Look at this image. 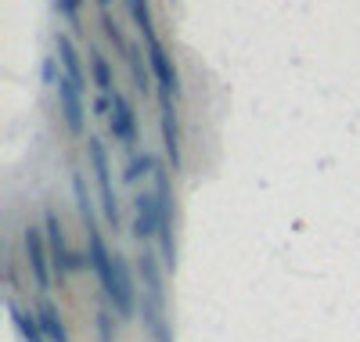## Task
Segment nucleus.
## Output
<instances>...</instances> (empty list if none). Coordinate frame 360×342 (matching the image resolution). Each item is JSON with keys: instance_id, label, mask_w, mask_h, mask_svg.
<instances>
[{"instance_id": "nucleus-1", "label": "nucleus", "mask_w": 360, "mask_h": 342, "mask_svg": "<svg viewBox=\"0 0 360 342\" xmlns=\"http://www.w3.org/2000/svg\"><path fill=\"white\" fill-rule=\"evenodd\" d=\"M162 260L159 253H148L137 260V274H141V324L152 342H173V328H169V314H166V285H162Z\"/></svg>"}, {"instance_id": "nucleus-2", "label": "nucleus", "mask_w": 360, "mask_h": 342, "mask_svg": "<svg viewBox=\"0 0 360 342\" xmlns=\"http://www.w3.org/2000/svg\"><path fill=\"white\" fill-rule=\"evenodd\" d=\"M86 159L94 166V180H98V202H101V213H105V224L119 231V198H115V184H112V163H108V148L105 141L98 137H86Z\"/></svg>"}, {"instance_id": "nucleus-3", "label": "nucleus", "mask_w": 360, "mask_h": 342, "mask_svg": "<svg viewBox=\"0 0 360 342\" xmlns=\"http://www.w3.org/2000/svg\"><path fill=\"white\" fill-rule=\"evenodd\" d=\"M44 234H47V248H51V263H54V274H58V281L62 277H69L72 270L86 267V253H72L69 241H65V231H62V220H58V213L47 205L44 209Z\"/></svg>"}, {"instance_id": "nucleus-4", "label": "nucleus", "mask_w": 360, "mask_h": 342, "mask_svg": "<svg viewBox=\"0 0 360 342\" xmlns=\"http://www.w3.org/2000/svg\"><path fill=\"white\" fill-rule=\"evenodd\" d=\"M22 253H25V267L33 274V285L40 292L51 289V274H54V263H51V248H47V234L44 227H33L29 224L22 231Z\"/></svg>"}, {"instance_id": "nucleus-5", "label": "nucleus", "mask_w": 360, "mask_h": 342, "mask_svg": "<svg viewBox=\"0 0 360 342\" xmlns=\"http://www.w3.org/2000/svg\"><path fill=\"white\" fill-rule=\"evenodd\" d=\"M105 299L112 303V310H115L119 321L134 317V306H137L141 292H137V285H134V274H130V263H127L123 253H115V260H112V289L105 292Z\"/></svg>"}, {"instance_id": "nucleus-6", "label": "nucleus", "mask_w": 360, "mask_h": 342, "mask_svg": "<svg viewBox=\"0 0 360 342\" xmlns=\"http://www.w3.org/2000/svg\"><path fill=\"white\" fill-rule=\"evenodd\" d=\"M144 51H148V65H152V76H155V87H159V101H162V98L176 101V98H180V72H176V65H173L169 51L162 47L159 37L148 40Z\"/></svg>"}, {"instance_id": "nucleus-7", "label": "nucleus", "mask_w": 360, "mask_h": 342, "mask_svg": "<svg viewBox=\"0 0 360 342\" xmlns=\"http://www.w3.org/2000/svg\"><path fill=\"white\" fill-rule=\"evenodd\" d=\"M58 108H62V119H65V130L72 137H83L86 134V105H83V87L76 80H69L62 72L58 80Z\"/></svg>"}, {"instance_id": "nucleus-8", "label": "nucleus", "mask_w": 360, "mask_h": 342, "mask_svg": "<svg viewBox=\"0 0 360 342\" xmlns=\"http://www.w3.org/2000/svg\"><path fill=\"white\" fill-rule=\"evenodd\" d=\"M162 227V202L155 191H141L134 198V238L137 241H152L159 238Z\"/></svg>"}, {"instance_id": "nucleus-9", "label": "nucleus", "mask_w": 360, "mask_h": 342, "mask_svg": "<svg viewBox=\"0 0 360 342\" xmlns=\"http://www.w3.org/2000/svg\"><path fill=\"white\" fill-rule=\"evenodd\" d=\"M159 130H162V148H166V166L173 173L184 170V155H180V122H176V108L169 98L159 101Z\"/></svg>"}, {"instance_id": "nucleus-10", "label": "nucleus", "mask_w": 360, "mask_h": 342, "mask_svg": "<svg viewBox=\"0 0 360 342\" xmlns=\"http://www.w3.org/2000/svg\"><path fill=\"white\" fill-rule=\"evenodd\" d=\"M108 122H112V137L123 144V148H134L137 144V112H134V105H130V98L123 94V90H115V94H112V115H108Z\"/></svg>"}, {"instance_id": "nucleus-11", "label": "nucleus", "mask_w": 360, "mask_h": 342, "mask_svg": "<svg viewBox=\"0 0 360 342\" xmlns=\"http://www.w3.org/2000/svg\"><path fill=\"white\" fill-rule=\"evenodd\" d=\"M54 51H58V61H62V72L69 76V80H76L83 90H86V72H83V61H79V51H76V44H72V37H65V33H58V40H54Z\"/></svg>"}, {"instance_id": "nucleus-12", "label": "nucleus", "mask_w": 360, "mask_h": 342, "mask_svg": "<svg viewBox=\"0 0 360 342\" xmlns=\"http://www.w3.org/2000/svg\"><path fill=\"white\" fill-rule=\"evenodd\" d=\"M127 65H130V76H134V90L148 98V94H152L155 76H152V65H148V54L137 44H130V51H127Z\"/></svg>"}, {"instance_id": "nucleus-13", "label": "nucleus", "mask_w": 360, "mask_h": 342, "mask_svg": "<svg viewBox=\"0 0 360 342\" xmlns=\"http://www.w3.org/2000/svg\"><path fill=\"white\" fill-rule=\"evenodd\" d=\"M37 317H40V328H44L47 342H69V328H65L62 314H58V306H54L47 296H44L40 306H37Z\"/></svg>"}, {"instance_id": "nucleus-14", "label": "nucleus", "mask_w": 360, "mask_h": 342, "mask_svg": "<svg viewBox=\"0 0 360 342\" xmlns=\"http://www.w3.org/2000/svg\"><path fill=\"white\" fill-rule=\"evenodd\" d=\"M86 61H90V83L98 87V94H115V76H112L108 58L98 47H86Z\"/></svg>"}, {"instance_id": "nucleus-15", "label": "nucleus", "mask_w": 360, "mask_h": 342, "mask_svg": "<svg viewBox=\"0 0 360 342\" xmlns=\"http://www.w3.org/2000/svg\"><path fill=\"white\" fill-rule=\"evenodd\" d=\"M8 314H11V324L22 331V338H25V342H47V335H44V328H40V317H37V314H29V310L15 306V299H8Z\"/></svg>"}, {"instance_id": "nucleus-16", "label": "nucleus", "mask_w": 360, "mask_h": 342, "mask_svg": "<svg viewBox=\"0 0 360 342\" xmlns=\"http://www.w3.org/2000/svg\"><path fill=\"white\" fill-rule=\"evenodd\" d=\"M123 4H127V11H130L134 25L141 29V37H144V44H148V40H155L159 33H155V18H152V4H148V0H123Z\"/></svg>"}, {"instance_id": "nucleus-17", "label": "nucleus", "mask_w": 360, "mask_h": 342, "mask_svg": "<svg viewBox=\"0 0 360 342\" xmlns=\"http://www.w3.org/2000/svg\"><path fill=\"white\" fill-rule=\"evenodd\" d=\"M155 166H159V155H152V151H137L134 159L127 163V170H123V184H137V180H144V177H152Z\"/></svg>"}, {"instance_id": "nucleus-18", "label": "nucleus", "mask_w": 360, "mask_h": 342, "mask_svg": "<svg viewBox=\"0 0 360 342\" xmlns=\"http://www.w3.org/2000/svg\"><path fill=\"white\" fill-rule=\"evenodd\" d=\"M101 29H105V37L112 40V47H115V54L127 61V51H130V40L123 37V25H119V18L112 15V11H101Z\"/></svg>"}, {"instance_id": "nucleus-19", "label": "nucleus", "mask_w": 360, "mask_h": 342, "mask_svg": "<svg viewBox=\"0 0 360 342\" xmlns=\"http://www.w3.org/2000/svg\"><path fill=\"white\" fill-rule=\"evenodd\" d=\"M86 4V0H54V11L69 18V25L76 29V33H83V25H79V8Z\"/></svg>"}, {"instance_id": "nucleus-20", "label": "nucleus", "mask_w": 360, "mask_h": 342, "mask_svg": "<svg viewBox=\"0 0 360 342\" xmlns=\"http://www.w3.org/2000/svg\"><path fill=\"white\" fill-rule=\"evenodd\" d=\"M112 314L115 310H98V338L101 342H115V321H112Z\"/></svg>"}, {"instance_id": "nucleus-21", "label": "nucleus", "mask_w": 360, "mask_h": 342, "mask_svg": "<svg viewBox=\"0 0 360 342\" xmlns=\"http://www.w3.org/2000/svg\"><path fill=\"white\" fill-rule=\"evenodd\" d=\"M58 54H51V58H44V87H58V80H62V72H58Z\"/></svg>"}, {"instance_id": "nucleus-22", "label": "nucleus", "mask_w": 360, "mask_h": 342, "mask_svg": "<svg viewBox=\"0 0 360 342\" xmlns=\"http://www.w3.org/2000/svg\"><path fill=\"white\" fill-rule=\"evenodd\" d=\"M90 108H94V115H112V94H98Z\"/></svg>"}, {"instance_id": "nucleus-23", "label": "nucleus", "mask_w": 360, "mask_h": 342, "mask_svg": "<svg viewBox=\"0 0 360 342\" xmlns=\"http://www.w3.org/2000/svg\"><path fill=\"white\" fill-rule=\"evenodd\" d=\"M98 8H101V11H108V8H112V0H98Z\"/></svg>"}, {"instance_id": "nucleus-24", "label": "nucleus", "mask_w": 360, "mask_h": 342, "mask_svg": "<svg viewBox=\"0 0 360 342\" xmlns=\"http://www.w3.org/2000/svg\"><path fill=\"white\" fill-rule=\"evenodd\" d=\"M169 4H176V0H169Z\"/></svg>"}]
</instances>
